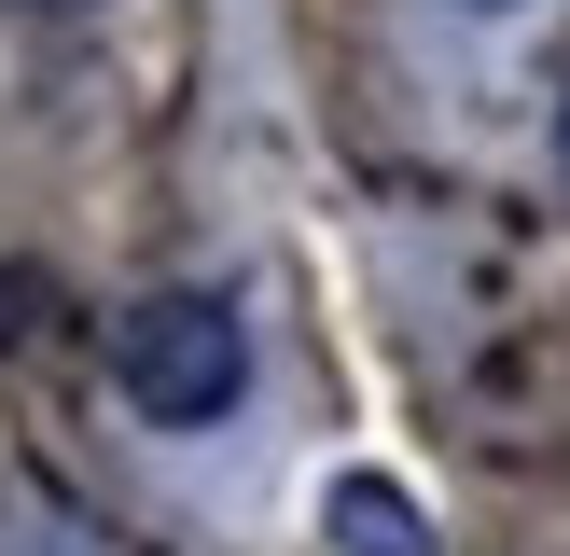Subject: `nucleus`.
Instances as JSON below:
<instances>
[{
    "instance_id": "20e7f679",
    "label": "nucleus",
    "mask_w": 570,
    "mask_h": 556,
    "mask_svg": "<svg viewBox=\"0 0 570 556\" xmlns=\"http://www.w3.org/2000/svg\"><path fill=\"white\" fill-rule=\"evenodd\" d=\"M460 14H515V0H460Z\"/></svg>"
},
{
    "instance_id": "f257e3e1",
    "label": "nucleus",
    "mask_w": 570,
    "mask_h": 556,
    "mask_svg": "<svg viewBox=\"0 0 570 556\" xmlns=\"http://www.w3.org/2000/svg\"><path fill=\"white\" fill-rule=\"evenodd\" d=\"M111 376H126V404L154 417V431H209L250 389V320L223 292H139L126 320H111Z\"/></svg>"
},
{
    "instance_id": "39448f33",
    "label": "nucleus",
    "mask_w": 570,
    "mask_h": 556,
    "mask_svg": "<svg viewBox=\"0 0 570 556\" xmlns=\"http://www.w3.org/2000/svg\"><path fill=\"white\" fill-rule=\"evenodd\" d=\"M42 14H70V0H42Z\"/></svg>"
},
{
    "instance_id": "7ed1b4c3",
    "label": "nucleus",
    "mask_w": 570,
    "mask_h": 556,
    "mask_svg": "<svg viewBox=\"0 0 570 556\" xmlns=\"http://www.w3.org/2000/svg\"><path fill=\"white\" fill-rule=\"evenodd\" d=\"M557 167H570V98H557Z\"/></svg>"
},
{
    "instance_id": "f03ea898",
    "label": "nucleus",
    "mask_w": 570,
    "mask_h": 556,
    "mask_svg": "<svg viewBox=\"0 0 570 556\" xmlns=\"http://www.w3.org/2000/svg\"><path fill=\"white\" fill-rule=\"evenodd\" d=\"M334 543H348V556H432V528H417V500H404V487L348 473V487H334Z\"/></svg>"
}]
</instances>
